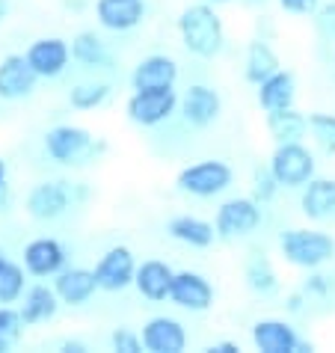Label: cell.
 I'll list each match as a JSON object with an SVG mask.
<instances>
[{
  "mask_svg": "<svg viewBox=\"0 0 335 353\" xmlns=\"http://www.w3.org/2000/svg\"><path fill=\"white\" fill-rule=\"evenodd\" d=\"M98 152H104V143H98L81 125H54L45 134V154L60 166H81Z\"/></svg>",
  "mask_w": 335,
  "mask_h": 353,
  "instance_id": "cell-3",
  "label": "cell"
},
{
  "mask_svg": "<svg viewBox=\"0 0 335 353\" xmlns=\"http://www.w3.org/2000/svg\"><path fill=\"white\" fill-rule=\"evenodd\" d=\"M179 81V63L170 54H149L134 65L131 72V90H166Z\"/></svg>",
  "mask_w": 335,
  "mask_h": 353,
  "instance_id": "cell-17",
  "label": "cell"
},
{
  "mask_svg": "<svg viewBox=\"0 0 335 353\" xmlns=\"http://www.w3.org/2000/svg\"><path fill=\"white\" fill-rule=\"evenodd\" d=\"M300 291L305 294V300L309 297H327L329 294V279L323 276V273H312V276H305Z\"/></svg>",
  "mask_w": 335,
  "mask_h": 353,
  "instance_id": "cell-36",
  "label": "cell"
},
{
  "mask_svg": "<svg viewBox=\"0 0 335 353\" xmlns=\"http://www.w3.org/2000/svg\"><path fill=\"white\" fill-rule=\"evenodd\" d=\"M267 166H270L273 179L279 181V188H291V190L303 188L305 181L318 175L314 154L309 152V145H303V140L300 143H276Z\"/></svg>",
  "mask_w": 335,
  "mask_h": 353,
  "instance_id": "cell-5",
  "label": "cell"
},
{
  "mask_svg": "<svg viewBox=\"0 0 335 353\" xmlns=\"http://www.w3.org/2000/svg\"><path fill=\"white\" fill-rule=\"evenodd\" d=\"M110 83L104 81H83L72 86V92H68V104L74 107V110H95V107H101L107 98H110Z\"/></svg>",
  "mask_w": 335,
  "mask_h": 353,
  "instance_id": "cell-30",
  "label": "cell"
},
{
  "mask_svg": "<svg viewBox=\"0 0 335 353\" xmlns=\"http://www.w3.org/2000/svg\"><path fill=\"white\" fill-rule=\"evenodd\" d=\"M309 125V137L323 154H335V113H309L305 116Z\"/></svg>",
  "mask_w": 335,
  "mask_h": 353,
  "instance_id": "cell-31",
  "label": "cell"
},
{
  "mask_svg": "<svg viewBox=\"0 0 335 353\" xmlns=\"http://www.w3.org/2000/svg\"><path fill=\"white\" fill-rule=\"evenodd\" d=\"M143 347L149 353H184L187 347V330L179 318L172 315H154L143 323Z\"/></svg>",
  "mask_w": 335,
  "mask_h": 353,
  "instance_id": "cell-14",
  "label": "cell"
},
{
  "mask_svg": "<svg viewBox=\"0 0 335 353\" xmlns=\"http://www.w3.org/2000/svg\"><path fill=\"white\" fill-rule=\"evenodd\" d=\"M166 300L184 312H208L214 306V285L199 270H175Z\"/></svg>",
  "mask_w": 335,
  "mask_h": 353,
  "instance_id": "cell-9",
  "label": "cell"
},
{
  "mask_svg": "<svg viewBox=\"0 0 335 353\" xmlns=\"http://www.w3.org/2000/svg\"><path fill=\"white\" fill-rule=\"evenodd\" d=\"M27 323L15 306H0V353H9L24 339Z\"/></svg>",
  "mask_w": 335,
  "mask_h": 353,
  "instance_id": "cell-32",
  "label": "cell"
},
{
  "mask_svg": "<svg viewBox=\"0 0 335 353\" xmlns=\"http://www.w3.org/2000/svg\"><path fill=\"white\" fill-rule=\"evenodd\" d=\"M303 303H305V294L303 291L288 294V312H303Z\"/></svg>",
  "mask_w": 335,
  "mask_h": 353,
  "instance_id": "cell-40",
  "label": "cell"
},
{
  "mask_svg": "<svg viewBox=\"0 0 335 353\" xmlns=\"http://www.w3.org/2000/svg\"><path fill=\"white\" fill-rule=\"evenodd\" d=\"M166 232H170L172 241L184 243V247H193V250H208L216 241L214 223L193 217V214H179V217H172L166 223Z\"/></svg>",
  "mask_w": 335,
  "mask_h": 353,
  "instance_id": "cell-24",
  "label": "cell"
},
{
  "mask_svg": "<svg viewBox=\"0 0 335 353\" xmlns=\"http://www.w3.org/2000/svg\"><path fill=\"white\" fill-rule=\"evenodd\" d=\"M205 3H211V6H225V3H234V0H205Z\"/></svg>",
  "mask_w": 335,
  "mask_h": 353,
  "instance_id": "cell-43",
  "label": "cell"
},
{
  "mask_svg": "<svg viewBox=\"0 0 335 353\" xmlns=\"http://www.w3.org/2000/svg\"><path fill=\"white\" fill-rule=\"evenodd\" d=\"M179 113L190 128H208V125L220 119L223 98L208 83H193L190 90L179 98Z\"/></svg>",
  "mask_w": 335,
  "mask_h": 353,
  "instance_id": "cell-13",
  "label": "cell"
},
{
  "mask_svg": "<svg viewBox=\"0 0 335 353\" xmlns=\"http://www.w3.org/2000/svg\"><path fill=\"white\" fill-rule=\"evenodd\" d=\"M252 345L261 353H309L312 345L297 336V330L282 318H261L252 327Z\"/></svg>",
  "mask_w": 335,
  "mask_h": 353,
  "instance_id": "cell-10",
  "label": "cell"
},
{
  "mask_svg": "<svg viewBox=\"0 0 335 353\" xmlns=\"http://www.w3.org/2000/svg\"><path fill=\"white\" fill-rule=\"evenodd\" d=\"M24 288H27L24 264H18L12 259H3L0 261V306H12V303H18Z\"/></svg>",
  "mask_w": 335,
  "mask_h": 353,
  "instance_id": "cell-29",
  "label": "cell"
},
{
  "mask_svg": "<svg viewBox=\"0 0 335 353\" xmlns=\"http://www.w3.org/2000/svg\"><path fill=\"white\" fill-rule=\"evenodd\" d=\"M54 291L63 306H72V309L86 306L98 291L95 273L90 268H63L54 276Z\"/></svg>",
  "mask_w": 335,
  "mask_h": 353,
  "instance_id": "cell-19",
  "label": "cell"
},
{
  "mask_svg": "<svg viewBox=\"0 0 335 353\" xmlns=\"http://www.w3.org/2000/svg\"><path fill=\"white\" fill-rule=\"evenodd\" d=\"M68 51H72V60L77 65H83V68H110L113 65V57H110V51H107L104 39L98 36L95 30L74 33Z\"/></svg>",
  "mask_w": 335,
  "mask_h": 353,
  "instance_id": "cell-25",
  "label": "cell"
},
{
  "mask_svg": "<svg viewBox=\"0 0 335 353\" xmlns=\"http://www.w3.org/2000/svg\"><path fill=\"white\" fill-rule=\"evenodd\" d=\"M300 208L309 220L321 223L329 220L335 214V179H309L303 184V196H300Z\"/></svg>",
  "mask_w": 335,
  "mask_h": 353,
  "instance_id": "cell-23",
  "label": "cell"
},
{
  "mask_svg": "<svg viewBox=\"0 0 335 353\" xmlns=\"http://www.w3.org/2000/svg\"><path fill=\"white\" fill-rule=\"evenodd\" d=\"M6 15H9V0H0V24L6 21Z\"/></svg>",
  "mask_w": 335,
  "mask_h": 353,
  "instance_id": "cell-42",
  "label": "cell"
},
{
  "mask_svg": "<svg viewBox=\"0 0 335 353\" xmlns=\"http://www.w3.org/2000/svg\"><path fill=\"white\" fill-rule=\"evenodd\" d=\"M279 250L294 268L318 270L335 259V238L321 229H288L279 238Z\"/></svg>",
  "mask_w": 335,
  "mask_h": 353,
  "instance_id": "cell-2",
  "label": "cell"
},
{
  "mask_svg": "<svg viewBox=\"0 0 335 353\" xmlns=\"http://www.w3.org/2000/svg\"><path fill=\"white\" fill-rule=\"evenodd\" d=\"M255 98H258L264 113L282 110V107H294V101H297V77H294V72H288V68H276L270 77H264L258 83Z\"/></svg>",
  "mask_w": 335,
  "mask_h": 353,
  "instance_id": "cell-22",
  "label": "cell"
},
{
  "mask_svg": "<svg viewBox=\"0 0 335 353\" xmlns=\"http://www.w3.org/2000/svg\"><path fill=\"white\" fill-rule=\"evenodd\" d=\"M172 268L161 259H145L143 264H136L134 270V288L140 291L143 300L149 303H163L170 297V285H172Z\"/></svg>",
  "mask_w": 335,
  "mask_h": 353,
  "instance_id": "cell-21",
  "label": "cell"
},
{
  "mask_svg": "<svg viewBox=\"0 0 335 353\" xmlns=\"http://www.w3.org/2000/svg\"><path fill=\"white\" fill-rule=\"evenodd\" d=\"M57 347H60L63 353H86V350H90V347L83 345V341H77V339H63Z\"/></svg>",
  "mask_w": 335,
  "mask_h": 353,
  "instance_id": "cell-38",
  "label": "cell"
},
{
  "mask_svg": "<svg viewBox=\"0 0 335 353\" xmlns=\"http://www.w3.org/2000/svg\"><path fill=\"white\" fill-rule=\"evenodd\" d=\"M27 63L36 72V77H45V81H54L60 77L68 63H72V51H68V42L60 36H39L30 42V48L24 51Z\"/></svg>",
  "mask_w": 335,
  "mask_h": 353,
  "instance_id": "cell-12",
  "label": "cell"
},
{
  "mask_svg": "<svg viewBox=\"0 0 335 353\" xmlns=\"http://www.w3.org/2000/svg\"><path fill=\"white\" fill-rule=\"evenodd\" d=\"M110 345L113 350H119V353H143V339H140V332H134V330H113L110 332Z\"/></svg>",
  "mask_w": 335,
  "mask_h": 353,
  "instance_id": "cell-34",
  "label": "cell"
},
{
  "mask_svg": "<svg viewBox=\"0 0 335 353\" xmlns=\"http://www.w3.org/2000/svg\"><path fill=\"white\" fill-rule=\"evenodd\" d=\"M267 131L276 143H300L309 137V125H305V113L297 107H282V110H267Z\"/></svg>",
  "mask_w": 335,
  "mask_h": 353,
  "instance_id": "cell-27",
  "label": "cell"
},
{
  "mask_svg": "<svg viewBox=\"0 0 335 353\" xmlns=\"http://www.w3.org/2000/svg\"><path fill=\"white\" fill-rule=\"evenodd\" d=\"M36 83L39 77L24 54H6L0 60V98L3 101H21V98L33 95Z\"/></svg>",
  "mask_w": 335,
  "mask_h": 353,
  "instance_id": "cell-16",
  "label": "cell"
},
{
  "mask_svg": "<svg viewBox=\"0 0 335 353\" xmlns=\"http://www.w3.org/2000/svg\"><path fill=\"white\" fill-rule=\"evenodd\" d=\"M179 110V95H175V86H166V90H143V92H131V98L125 101V113L128 119L140 128H154V125H163L172 119V113Z\"/></svg>",
  "mask_w": 335,
  "mask_h": 353,
  "instance_id": "cell-6",
  "label": "cell"
},
{
  "mask_svg": "<svg viewBox=\"0 0 335 353\" xmlns=\"http://www.w3.org/2000/svg\"><path fill=\"white\" fill-rule=\"evenodd\" d=\"M279 6L285 12H294V15H312L321 3L318 0H279Z\"/></svg>",
  "mask_w": 335,
  "mask_h": 353,
  "instance_id": "cell-37",
  "label": "cell"
},
{
  "mask_svg": "<svg viewBox=\"0 0 335 353\" xmlns=\"http://www.w3.org/2000/svg\"><path fill=\"white\" fill-rule=\"evenodd\" d=\"M234 181V170L225 161H196L190 166L175 175V188L187 196H196V199H214L232 188Z\"/></svg>",
  "mask_w": 335,
  "mask_h": 353,
  "instance_id": "cell-4",
  "label": "cell"
},
{
  "mask_svg": "<svg viewBox=\"0 0 335 353\" xmlns=\"http://www.w3.org/2000/svg\"><path fill=\"white\" fill-rule=\"evenodd\" d=\"M145 18V0H95V21L110 33H128Z\"/></svg>",
  "mask_w": 335,
  "mask_h": 353,
  "instance_id": "cell-18",
  "label": "cell"
},
{
  "mask_svg": "<svg viewBox=\"0 0 335 353\" xmlns=\"http://www.w3.org/2000/svg\"><path fill=\"white\" fill-rule=\"evenodd\" d=\"M74 184L68 181H39L30 188V193H27L24 199V208L27 214H30L33 220L39 223H51V220H60L63 214L74 205Z\"/></svg>",
  "mask_w": 335,
  "mask_h": 353,
  "instance_id": "cell-8",
  "label": "cell"
},
{
  "mask_svg": "<svg viewBox=\"0 0 335 353\" xmlns=\"http://www.w3.org/2000/svg\"><path fill=\"white\" fill-rule=\"evenodd\" d=\"M208 350L211 353H241V345L238 341H214Z\"/></svg>",
  "mask_w": 335,
  "mask_h": 353,
  "instance_id": "cell-39",
  "label": "cell"
},
{
  "mask_svg": "<svg viewBox=\"0 0 335 353\" xmlns=\"http://www.w3.org/2000/svg\"><path fill=\"white\" fill-rule=\"evenodd\" d=\"M243 3H250V6H261V3H267V0H243Z\"/></svg>",
  "mask_w": 335,
  "mask_h": 353,
  "instance_id": "cell-44",
  "label": "cell"
},
{
  "mask_svg": "<svg viewBox=\"0 0 335 353\" xmlns=\"http://www.w3.org/2000/svg\"><path fill=\"white\" fill-rule=\"evenodd\" d=\"M261 225V205L252 196H234L225 199L216 208L214 217V232L223 241H234V238H246Z\"/></svg>",
  "mask_w": 335,
  "mask_h": 353,
  "instance_id": "cell-7",
  "label": "cell"
},
{
  "mask_svg": "<svg viewBox=\"0 0 335 353\" xmlns=\"http://www.w3.org/2000/svg\"><path fill=\"white\" fill-rule=\"evenodd\" d=\"M312 15H314V27H318V33L327 39V42H335V3L318 6Z\"/></svg>",
  "mask_w": 335,
  "mask_h": 353,
  "instance_id": "cell-35",
  "label": "cell"
},
{
  "mask_svg": "<svg viewBox=\"0 0 335 353\" xmlns=\"http://www.w3.org/2000/svg\"><path fill=\"white\" fill-rule=\"evenodd\" d=\"M134 270H136V259H134L131 250L122 247V243H116V247L107 250L92 268L98 291H110V294L131 288L134 285Z\"/></svg>",
  "mask_w": 335,
  "mask_h": 353,
  "instance_id": "cell-11",
  "label": "cell"
},
{
  "mask_svg": "<svg viewBox=\"0 0 335 353\" xmlns=\"http://www.w3.org/2000/svg\"><path fill=\"white\" fill-rule=\"evenodd\" d=\"M6 175H9V166H6L3 158H0V193H3V188H6Z\"/></svg>",
  "mask_w": 335,
  "mask_h": 353,
  "instance_id": "cell-41",
  "label": "cell"
},
{
  "mask_svg": "<svg viewBox=\"0 0 335 353\" xmlns=\"http://www.w3.org/2000/svg\"><path fill=\"white\" fill-rule=\"evenodd\" d=\"M3 259H6V250H3V247H0V261H3Z\"/></svg>",
  "mask_w": 335,
  "mask_h": 353,
  "instance_id": "cell-45",
  "label": "cell"
},
{
  "mask_svg": "<svg viewBox=\"0 0 335 353\" xmlns=\"http://www.w3.org/2000/svg\"><path fill=\"white\" fill-rule=\"evenodd\" d=\"M243 279H246V288H250L252 294H261V297L279 288V273H276L273 261L264 256V252H255V256L246 259Z\"/></svg>",
  "mask_w": 335,
  "mask_h": 353,
  "instance_id": "cell-28",
  "label": "cell"
},
{
  "mask_svg": "<svg viewBox=\"0 0 335 353\" xmlns=\"http://www.w3.org/2000/svg\"><path fill=\"white\" fill-rule=\"evenodd\" d=\"M60 306L63 303H60V297H57L54 285H45V282H36V285L24 288L21 300H18V312H21L27 327H39V323L54 321Z\"/></svg>",
  "mask_w": 335,
  "mask_h": 353,
  "instance_id": "cell-20",
  "label": "cell"
},
{
  "mask_svg": "<svg viewBox=\"0 0 335 353\" xmlns=\"http://www.w3.org/2000/svg\"><path fill=\"white\" fill-rule=\"evenodd\" d=\"M279 193V181L273 179L270 166H255L252 170V199L258 205H267Z\"/></svg>",
  "mask_w": 335,
  "mask_h": 353,
  "instance_id": "cell-33",
  "label": "cell"
},
{
  "mask_svg": "<svg viewBox=\"0 0 335 353\" xmlns=\"http://www.w3.org/2000/svg\"><path fill=\"white\" fill-rule=\"evenodd\" d=\"M276 68H282L276 51L264 42V39H252V42L246 45V54H243V77H246V83L258 86L264 77H270L276 72Z\"/></svg>",
  "mask_w": 335,
  "mask_h": 353,
  "instance_id": "cell-26",
  "label": "cell"
},
{
  "mask_svg": "<svg viewBox=\"0 0 335 353\" xmlns=\"http://www.w3.org/2000/svg\"><path fill=\"white\" fill-rule=\"evenodd\" d=\"M175 27H179V36H181V45L187 48V54L199 57V60H214L225 48L223 18L216 15V9L211 3H205V0L184 6Z\"/></svg>",
  "mask_w": 335,
  "mask_h": 353,
  "instance_id": "cell-1",
  "label": "cell"
},
{
  "mask_svg": "<svg viewBox=\"0 0 335 353\" xmlns=\"http://www.w3.org/2000/svg\"><path fill=\"white\" fill-rule=\"evenodd\" d=\"M65 259H68V252L57 238H33L24 247V261L21 264L27 270V276L51 279L65 268Z\"/></svg>",
  "mask_w": 335,
  "mask_h": 353,
  "instance_id": "cell-15",
  "label": "cell"
}]
</instances>
